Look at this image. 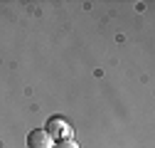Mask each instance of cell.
I'll return each instance as SVG.
<instances>
[{
  "instance_id": "1",
  "label": "cell",
  "mask_w": 155,
  "mask_h": 148,
  "mask_svg": "<svg viewBox=\"0 0 155 148\" xmlns=\"http://www.w3.org/2000/svg\"><path fill=\"white\" fill-rule=\"evenodd\" d=\"M45 131L49 133V138L54 141H62V138H69V133H71V128H69V123L62 119V116H52L49 121H47V128Z\"/></svg>"
},
{
  "instance_id": "3",
  "label": "cell",
  "mask_w": 155,
  "mask_h": 148,
  "mask_svg": "<svg viewBox=\"0 0 155 148\" xmlns=\"http://www.w3.org/2000/svg\"><path fill=\"white\" fill-rule=\"evenodd\" d=\"M52 148H79V143H74L71 138H62V141H57Z\"/></svg>"
},
{
  "instance_id": "2",
  "label": "cell",
  "mask_w": 155,
  "mask_h": 148,
  "mask_svg": "<svg viewBox=\"0 0 155 148\" xmlns=\"http://www.w3.org/2000/svg\"><path fill=\"white\" fill-rule=\"evenodd\" d=\"M52 146H54V141L42 128H35V131L27 133V148H52Z\"/></svg>"
}]
</instances>
